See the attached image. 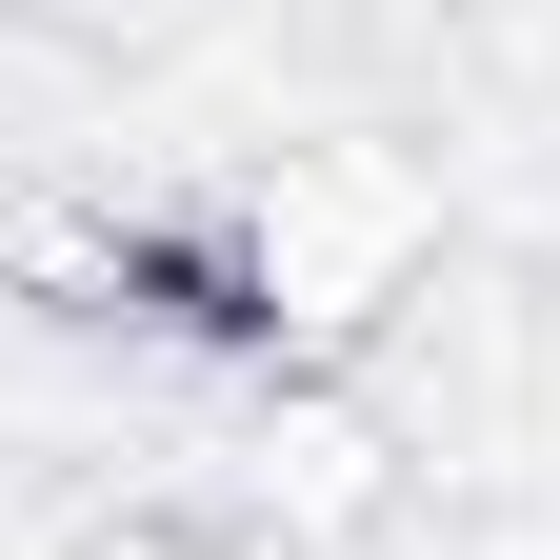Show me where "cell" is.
Returning <instances> with one entry per match:
<instances>
[{
    "instance_id": "obj_3",
    "label": "cell",
    "mask_w": 560,
    "mask_h": 560,
    "mask_svg": "<svg viewBox=\"0 0 560 560\" xmlns=\"http://www.w3.org/2000/svg\"><path fill=\"white\" fill-rule=\"evenodd\" d=\"M0 21H60V40H81V21H120V0H0Z\"/></svg>"
},
{
    "instance_id": "obj_1",
    "label": "cell",
    "mask_w": 560,
    "mask_h": 560,
    "mask_svg": "<svg viewBox=\"0 0 560 560\" xmlns=\"http://www.w3.org/2000/svg\"><path fill=\"white\" fill-rule=\"evenodd\" d=\"M241 501L280 521V560L381 540V521H400V441H381V400H361V381H260V420H241Z\"/></svg>"
},
{
    "instance_id": "obj_2",
    "label": "cell",
    "mask_w": 560,
    "mask_h": 560,
    "mask_svg": "<svg viewBox=\"0 0 560 560\" xmlns=\"http://www.w3.org/2000/svg\"><path fill=\"white\" fill-rule=\"evenodd\" d=\"M81 560H241V540H221V521H101Z\"/></svg>"
}]
</instances>
